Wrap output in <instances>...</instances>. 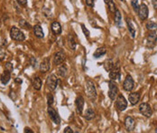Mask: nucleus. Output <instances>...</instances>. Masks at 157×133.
Instances as JSON below:
<instances>
[{"label":"nucleus","instance_id":"nucleus-1","mask_svg":"<svg viewBox=\"0 0 157 133\" xmlns=\"http://www.w3.org/2000/svg\"><path fill=\"white\" fill-rule=\"evenodd\" d=\"M10 37L17 42H23L25 39V36L24 33L16 26H13L10 30Z\"/></svg>","mask_w":157,"mask_h":133},{"label":"nucleus","instance_id":"nucleus-2","mask_svg":"<svg viewBox=\"0 0 157 133\" xmlns=\"http://www.w3.org/2000/svg\"><path fill=\"white\" fill-rule=\"evenodd\" d=\"M86 92L88 97L91 100H95L97 98V90L94 83L91 81H88L86 83Z\"/></svg>","mask_w":157,"mask_h":133},{"label":"nucleus","instance_id":"nucleus-3","mask_svg":"<svg viewBox=\"0 0 157 133\" xmlns=\"http://www.w3.org/2000/svg\"><path fill=\"white\" fill-rule=\"evenodd\" d=\"M109 78L111 81H115L116 79L120 80V63L119 61L114 65L112 70L109 71Z\"/></svg>","mask_w":157,"mask_h":133},{"label":"nucleus","instance_id":"nucleus-4","mask_svg":"<svg viewBox=\"0 0 157 133\" xmlns=\"http://www.w3.org/2000/svg\"><path fill=\"white\" fill-rule=\"evenodd\" d=\"M139 111H140V113H141L142 115H144L146 118H150V117L152 116V114H153V111H152L151 106L148 103H146V102H143V103L140 104Z\"/></svg>","mask_w":157,"mask_h":133},{"label":"nucleus","instance_id":"nucleus-5","mask_svg":"<svg viewBox=\"0 0 157 133\" xmlns=\"http://www.w3.org/2000/svg\"><path fill=\"white\" fill-rule=\"evenodd\" d=\"M117 95H118V88L117 84L113 81H110L109 83V97L112 100H115Z\"/></svg>","mask_w":157,"mask_h":133},{"label":"nucleus","instance_id":"nucleus-6","mask_svg":"<svg viewBox=\"0 0 157 133\" xmlns=\"http://www.w3.org/2000/svg\"><path fill=\"white\" fill-rule=\"evenodd\" d=\"M46 86H47L48 90L50 91H54L57 86H58V79L54 74H51L49 75L46 80Z\"/></svg>","mask_w":157,"mask_h":133},{"label":"nucleus","instance_id":"nucleus-7","mask_svg":"<svg viewBox=\"0 0 157 133\" xmlns=\"http://www.w3.org/2000/svg\"><path fill=\"white\" fill-rule=\"evenodd\" d=\"M116 105H117V108L119 111H125L127 108V101H126V98L122 94L117 95V100H116Z\"/></svg>","mask_w":157,"mask_h":133},{"label":"nucleus","instance_id":"nucleus-8","mask_svg":"<svg viewBox=\"0 0 157 133\" xmlns=\"http://www.w3.org/2000/svg\"><path fill=\"white\" fill-rule=\"evenodd\" d=\"M138 17L141 20H146L148 18V15H149V10H148V7L145 4H141L138 7Z\"/></svg>","mask_w":157,"mask_h":133},{"label":"nucleus","instance_id":"nucleus-9","mask_svg":"<svg viewBox=\"0 0 157 133\" xmlns=\"http://www.w3.org/2000/svg\"><path fill=\"white\" fill-rule=\"evenodd\" d=\"M157 42V33L155 31H152L151 33L148 34L146 38V45L149 48H153L155 46Z\"/></svg>","mask_w":157,"mask_h":133},{"label":"nucleus","instance_id":"nucleus-10","mask_svg":"<svg viewBox=\"0 0 157 133\" xmlns=\"http://www.w3.org/2000/svg\"><path fill=\"white\" fill-rule=\"evenodd\" d=\"M47 111L49 116L51 118V119H52L55 124H60V123H61V118L59 116L58 112H57L53 108H52L51 106H49Z\"/></svg>","mask_w":157,"mask_h":133},{"label":"nucleus","instance_id":"nucleus-11","mask_svg":"<svg viewBox=\"0 0 157 133\" xmlns=\"http://www.w3.org/2000/svg\"><path fill=\"white\" fill-rule=\"evenodd\" d=\"M65 59H66V55L63 51H59V52L55 53L53 55V63L56 65H60L63 64Z\"/></svg>","mask_w":157,"mask_h":133},{"label":"nucleus","instance_id":"nucleus-12","mask_svg":"<svg viewBox=\"0 0 157 133\" xmlns=\"http://www.w3.org/2000/svg\"><path fill=\"white\" fill-rule=\"evenodd\" d=\"M134 86H135V83H134L133 78L130 75H127L126 79H125V81H124V83H123L124 90L126 91V92H131L134 89Z\"/></svg>","mask_w":157,"mask_h":133},{"label":"nucleus","instance_id":"nucleus-13","mask_svg":"<svg viewBox=\"0 0 157 133\" xmlns=\"http://www.w3.org/2000/svg\"><path fill=\"white\" fill-rule=\"evenodd\" d=\"M125 126L127 131H133L136 128V120L133 117L127 116L125 119Z\"/></svg>","mask_w":157,"mask_h":133},{"label":"nucleus","instance_id":"nucleus-14","mask_svg":"<svg viewBox=\"0 0 157 133\" xmlns=\"http://www.w3.org/2000/svg\"><path fill=\"white\" fill-rule=\"evenodd\" d=\"M84 103H85V100H84V98H83L82 96H78V97H77L76 101H75V104H76L77 111H78V113H79V114H81L82 111H83Z\"/></svg>","mask_w":157,"mask_h":133},{"label":"nucleus","instance_id":"nucleus-15","mask_svg":"<svg viewBox=\"0 0 157 133\" xmlns=\"http://www.w3.org/2000/svg\"><path fill=\"white\" fill-rule=\"evenodd\" d=\"M51 28H52V33H54L55 35H59V34H61V33H62V31H63L61 24H60L59 22H57V21H54V22H52V23Z\"/></svg>","mask_w":157,"mask_h":133},{"label":"nucleus","instance_id":"nucleus-16","mask_svg":"<svg viewBox=\"0 0 157 133\" xmlns=\"http://www.w3.org/2000/svg\"><path fill=\"white\" fill-rule=\"evenodd\" d=\"M50 68H51L50 60H49L48 57H46V58H44V59L43 60V62H42L41 65H40V71H41V72L45 73V72H47L48 71L50 70Z\"/></svg>","mask_w":157,"mask_h":133},{"label":"nucleus","instance_id":"nucleus-17","mask_svg":"<svg viewBox=\"0 0 157 133\" xmlns=\"http://www.w3.org/2000/svg\"><path fill=\"white\" fill-rule=\"evenodd\" d=\"M140 98H141V95L139 92H132L129 94L128 96V100H129V102L132 104V105H136V103H138V101L140 100Z\"/></svg>","mask_w":157,"mask_h":133},{"label":"nucleus","instance_id":"nucleus-18","mask_svg":"<svg viewBox=\"0 0 157 133\" xmlns=\"http://www.w3.org/2000/svg\"><path fill=\"white\" fill-rule=\"evenodd\" d=\"M10 79H11V72L5 70L4 72H3V73L1 74V76H0V82L2 83V84L6 85L7 83H9Z\"/></svg>","mask_w":157,"mask_h":133},{"label":"nucleus","instance_id":"nucleus-19","mask_svg":"<svg viewBox=\"0 0 157 133\" xmlns=\"http://www.w3.org/2000/svg\"><path fill=\"white\" fill-rule=\"evenodd\" d=\"M33 33H34V35L37 37V38H39V39H42V38H44V31H43V28H42V26L40 25H35L34 26H33Z\"/></svg>","mask_w":157,"mask_h":133},{"label":"nucleus","instance_id":"nucleus-20","mask_svg":"<svg viewBox=\"0 0 157 133\" xmlns=\"http://www.w3.org/2000/svg\"><path fill=\"white\" fill-rule=\"evenodd\" d=\"M126 24H127L128 31H129V33H130L131 37L132 38H135L136 37V27H135L133 22L131 21V19L126 18Z\"/></svg>","mask_w":157,"mask_h":133},{"label":"nucleus","instance_id":"nucleus-21","mask_svg":"<svg viewBox=\"0 0 157 133\" xmlns=\"http://www.w3.org/2000/svg\"><path fill=\"white\" fill-rule=\"evenodd\" d=\"M32 85L33 87L34 90L36 91H40L42 88V80L40 77H34L32 81Z\"/></svg>","mask_w":157,"mask_h":133},{"label":"nucleus","instance_id":"nucleus-22","mask_svg":"<svg viewBox=\"0 0 157 133\" xmlns=\"http://www.w3.org/2000/svg\"><path fill=\"white\" fill-rule=\"evenodd\" d=\"M67 72H68V70H67V67L65 66L64 65H60L59 67H58V70H57V73H58V75L59 76H61V77H66V75H67Z\"/></svg>","mask_w":157,"mask_h":133},{"label":"nucleus","instance_id":"nucleus-23","mask_svg":"<svg viewBox=\"0 0 157 133\" xmlns=\"http://www.w3.org/2000/svg\"><path fill=\"white\" fill-rule=\"evenodd\" d=\"M107 53V49L105 47H100V48H98L97 50L95 51V53H93V57L94 58H99L100 56H103L105 55Z\"/></svg>","mask_w":157,"mask_h":133},{"label":"nucleus","instance_id":"nucleus-24","mask_svg":"<svg viewBox=\"0 0 157 133\" xmlns=\"http://www.w3.org/2000/svg\"><path fill=\"white\" fill-rule=\"evenodd\" d=\"M68 45H69V47L71 49V50H75L76 49V41L74 40V37L71 35V34H69L68 36Z\"/></svg>","mask_w":157,"mask_h":133},{"label":"nucleus","instance_id":"nucleus-25","mask_svg":"<svg viewBox=\"0 0 157 133\" xmlns=\"http://www.w3.org/2000/svg\"><path fill=\"white\" fill-rule=\"evenodd\" d=\"M84 118H85L87 120H91L92 119H94L95 118L94 111H93L92 109L89 108V109L85 111V113H84Z\"/></svg>","mask_w":157,"mask_h":133},{"label":"nucleus","instance_id":"nucleus-26","mask_svg":"<svg viewBox=\"0 0 157 133\" xmlns=\"http://www.w3.org/2000/svg\"><path fill=\"white\" fill-rule=\"evenodd\" d=\"M115 24L117 25V26H120L122 25V17H121V14H120V11L119 10H116L115 12Z\"/></svg>","mask_w":157,"mask_h":133},{"label":"nucleus","instance_id":"nucleus-27","mask_svg":"<svg viewBox=\"0 0 157 133\" xmlns=\"http://www.w3.org/2000/svg\"><path fill=\"white\" fill-rule=\"evenodd\" d=\"M104 1L107 4V6H108L110 12L111 13H115L116 10H117V7H116V4H115L114 0H104Z\"/></svg>","mask_w":157,"mask_h":133},{"label":"nucleus","instance_id":"nucleus-28","mask_svg":"<svg viewBox=\"0 0 157 133\" xmlns=\"http://www.w3.org/2000/svg\"><path fill=\"white\" fill-rule=\"evenodd\" d=\"M114 65H115V64H114V62H113L112 59H108V60H106L105 63H104V68H105V70H106L107 72L111 71L112 68L114 67Z\"/></svg>","mask_w":157,"mask_h":133},{"label":"nucleus","instance_id":"nucleus-29","mask_svg":"<svg viewBox=\"0 0 157 133\" xmlns=\"http://www.w3.org/2000/svg\"><path fill=\"white\" fill-rule=\"evenodd\" d=\"M146 28L149 30V31H156L157 30V24L155 22H154V21H148L147 23H146Z\"/></svg>","mask_w":157,"mask_h":133},{"label":"nucleus","instance_id":"nucleus-30","mask_svg":"<svg viewBox=\"0 0 157 133\" xmlns=\"http://www.w3.org/2000/svg\"><path fill=\"white\" fill-rule=\"evenodd\" d=\"M19 25H20L21 28H24V29H26V30H30L32 28L31 25L27 21H25V19H21L19 21Z\"/></svg>","mask_w":157,"mask_h":133},{"label":"nucleus","instance_id":"nucleus-31","mask_svg":"<svg viewBox=\"0 0 157 133\" xmlns=\"http://www.w3.org/2000/svg\"><path fill=\"white\" fill-rule=\"evenodd\" d=\"M131 5L133 6V9L136 12L138 10V7H139V6H138V0H131Z\"/></svg>","mask_w":157,"mask_h":133},{"label":"nucleus","instance_id":"nucleus-32","mask_svg":"<svg viewBox=\"0 0 157 133\" xmlns=\"http://www.w3.org/2000/svg\"><path fill=\"white\" fill-rule=\"evenodd\" d=\"M53 96H52V94H48L47 95V104L48 106H52V103H53Z\"/></svg>","mask_w":157,"mask_h":133},{"label":"nucleus","instance_id":"nucleus-33","mask_svg":"<svg viewBox=\"0 0 157 133\" xmlns=\"http://www.w3.org/2000/svg\"><path fill=\"white\" fill-rule=\"evenodd\" d=\"M13 69H14V67H13V65L11 64V63H6V65H5V70L6 71H8V72H12L13 71Z\"/></svg>","mask_w":157,"mask_h":133},{"label":"nucleus","instance_id":"nucleus-34","mask_svg":"<svg viewBox=\"0 0 157 133\" xmlns=\"http://www.w3.org/2000/svg\"><path fill=\"white\" fill-rule=\"evenodd\" d=\"M6 57V51L4 50L2 47H0V61L4 60Z\"/></svg>","mask_w":157,"mask_h":133},{"label":"nucleus","instance_id":"nucleus-35","mask_svg":"<svg viewBox=\"0 0 157 133\" xmlns=\"http://www.w3.org/2000/svg\"><path fill=\"white\" fill-rule=\"evenodd\" d=\"M81 28H82V31H83V33H84V34H85V36L89 37V36H90V31L85 27V25H81Z\"/></svg>","mask_w":157,"mask_h":133},{"label":"nucleus","instance_id":"nucleus-36","mask_svg":"<svg viewBox=\"0 0 157 133\" xmlns=\"http://www.w3.org/2000/svg\"><path fill=\"white\" fill-rule=\"evenodd\" d=\"M16 1L22 6H25L27 5V0H16Z\"/></svg>","mask_w":157,"mask_h":133},{"label":"nucleus","instance_id":"nucleus-37","mask_svg":"<svg viewBox=\"0 0 157 133\" xmlns=\"http://www.w3.org/2000/svg\"><path fill=\"white\" fill-rule=\"evenodd\" d=\"M88 6H94V0H85Z\"/></svg>","mask_w":157,"mask_h":133},{"label":"nucleus","instance_id":"nucleus-38","mask_svg":"<svg viewBox=\"0 0 157 133\" xmlns=\"http://www.w3.org/2000/svg\"><path fill=\"white\" fill-rule=\"evenodd\" d=\"M30 62H31L32 66L33 67L36 66V64H37V62H36V59H35L34 57H31V59H30Z\"/></svg>","mask_w":157,"mask_h":133},{"label":"nucleus","instance_id":"nucleus-39","mask_svg":"<svg viewBox=\"0 0 157 133\" xmlns=\"http://www.w3.org/2000/svg\"><path fill=\"white\" fill-rule=\"evenodd\" d=\"M73 132V131L71 130V128H70V127H67L65 130H64V133H72Z\"/></svg>","mask_w":157,"mask_h":133},{"label":"nucleus","instance_id":"nucleus-40","mask_svg":"<svg viewBox=\"0 0 157 133\" xmlns=\"http://www.w3.org/2000/svg\"><path fill=\"white\" fill-rule=\"evenodd\" d=\"M24 132L25 133H33V131H32L30 128H25V131H24Z\"/></svg>","mask_w":157,"mask_h":133},{"label":"nucleus","instance_id":"nucleus-41","mask_svg":"<svg viewBox=\"0 0 157 133\" xmlns=\"http://www.w3.org/2000/svg\"><path fill=\"white\" fill-rule=\"evenodd\" d=\"M152 4H153L154 8L157 10V0H152Z\"/></svg>","mask_w":157,"mask_h":133},{"label":"nucleus","instance_id":"nucleus-42","mask_svg":"<svg viewBox=\"0 0 157 133\" xmlns=\"http://www.w3.org/2000/svg\"><path fill=\"white\" fill-rule=\"evenodd\" d=\"M16 82L18 83H22V80H18V78H16Z\"/></svg>","mask_w":157,"mask_h":133},{"label":"nucleus","instance_id":"nucleus-43","mask_svg":"<svg viewBox=\"0 0 157 133\" xmlns=\"http://www.w3.org/2000/svg\"><path fill=\"white\" fill-rule=\"evenodd\" d=\"M156 131V132H157V129H156V131Z\"/></svg>","mask_w":157,"mask_h":133},{"label":"nucleus","instance_id":"nucleus-44","mask_svg":"<svg viewBox=\"0 0 157 133\" xmlns=\"http://www.w3.org/2000/svg\"><path fill=\"white\" fill-rule=\"evenodd\" d=\"M122 1H123V0H122Z\"/></svg>","mask_w":157,"mask_h":133}]
</instances>
